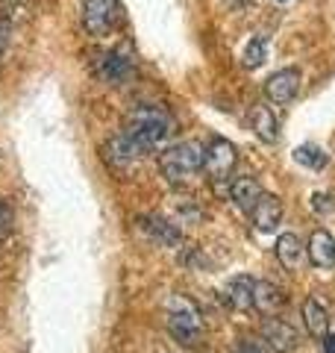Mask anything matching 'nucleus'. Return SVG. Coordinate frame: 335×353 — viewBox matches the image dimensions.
I'll use <instances>...</instances> for the list:
<instances>
[{"mask_svg":"<svg viewBox=\"0 0 335 353\" xmlns=\"http://www.w3.org/2000/svg\"><path fill=\"white\" fill-rule=\"evenodd\" d=\"M121 132L136 145V150L141 153H153L159 150L174 132V118L165 106H156V103H141L136 109H130L127 118H124V127Z\"/></svg>","mask_w":335,"mask_h":353,"instance_id":"1","label":"nucleus"},{"mask_svg":"<svg viewBox=\"0 0 335 353\" xmlns=\"http://www.w3.org/2000/svg\"><path fill=\"white\" fill-rule=\"evenodd\" d=\"M165 324L168 333L176 345L183 347H197L203 341V315L194 306V301H188L183 294H174L165 306Z\"/></svg>","mask_w":335,"mask_h":353,"instance_id":"2","label":"nucleus"},{"mask_svg":"<svg viewBox=\"0 0 335 353\" xmlns=\"http://www.w3.org/2000/svg\"><path fill=\"white\" fill-rule=\"evenodd\" d=\"M159 171L171 185H183L203 171V145L197 141H180L159 153Z\"/></svg>","mask_w":335,"mask_h":353,"instance_id":"3","label":"nucleus"},{"mask_svg":"<svg viewBox=\"0 0 335 353\" xmlns=\"http://www.w3.org/2000/svg\"><path fill=\"white\" fill-rule=\"evenodd\" d=\"M80 24L85 36L106 39L124 24V6H121V0H83Z\"/></svg>","mask_w":335,"mask_h":353,"instance_id":"4","label":"nucleus"},{"mask_svg":"<svg viewBox=\"0 0 335 353\" xmlns=\"http://www.w3.org/2000/svg\"><path fill=\"white\" fill-rule=\"evenodd\" d=\"M92 74L103 85H124L136 74V59L127 48H112L92 59Z\"/></svg>","mask_w":335,"mask_h":353,"instance_id":"5","label":"nucleus"},{"mask_svg":"<svg viewBox=\"0 0 335 353\" xmlns=\"http://www.w3.org/2000/svg\"><path fill=\"white\" fill-rule=\"evenodd\" d=\"M236 162H238V150L227 139H212L203 148V171L209 174V180H215V183L230 180Z\"/></svg>","mask_w":335,"mask_h":353,"instance_id":"6","label":"nucleus"},{"mask_svg":"<svg viewBox=\"0 0 335 353\" xmlns=\"http://www.w3.org/2000/svg\"><path fill=\"white\" fill-rule=\"evenodd\" d=\"M300 80H303V77H300V68H279L276 74L267 77L265 97L274 106H288L300 92Z\"/></svg>","mask_w":335,"mask_h":353,"instance_id":"7","label":"nucleus"},{"mask_svg":"<svg viewBox=\"0 0 335 353\" xmlns=\"http://www.w3.org/2000/svg\"><path fill=\"white\" fill-rule=\"evenodd\" d=\"M139 230L150 241H156L159 248H180L183 245V230L168 221L162 215H141L139 218Z\"/></svg>","mask_w":335,"mask_h":353,"instance_id":"8","label":"nucleus"},{"mask_svg":"<svg viewBox=\"0 0 335 353\" xmlns=\"http://www.w3.org/2000/svg\"><path fill=\"white\" fill-rule=\"evenodd\" d=\"M262 341H267V347L276 350V353H292L300 339H297V330L292 324H285L283 318L267 315L265 324H262Z\"/></svg>","mask_w":335,"mask_h":353,"instance_id":"9","label":"nucleus"},{"mask_svg":"<svg viewBox=\"0 0 335 353\" xmlns=\"http://www.w3.org/2000/svg\"><path fill=\"white\" fill-rule=\"evenodd\" d=\"M103 159H106L109 168L127 171V168H132V165L141 159V153L136 150V145H132L124 132H118V136H112L103 145Z\"/></svg>","mask_w":335,"mask_h":353,"instance_id":"10","label":"nucleus"},{"mask_svg":"<svg viewBox=\"0 0 335 353\" xmlns=\"http://www.w3.org/2000/svg\"><path fill=\"white\" fill-rule=\"evenodd\" d=\"M274 253H276V259L279 265H283L285 271H300L306 265V248H303V241H300L294 233H283L276 239V245H274Z\"/></svg>","mask_w":335,"mask_h":353,"instance_id":"11","label":"nucleus"},{"mask_svg":"<svg viewBox=\"0 0 335 353\" xmlns=\"http://www.w3.org/2000/svg\"><path fill=\"white\" fill-rule=\"evenodd\" d=\"M250 218H253V227L259 230V233H274L276 224L283 221V203H279V197L262 194L259 203L250 209Z\"/></svg>","mask_w":335,"mask_h":353,"instance_id":"12","label":"nucleus"},{"mask_svg":"<svg viewBox=\"0 0 335 353\" xmlns=\"http://www.w3.org/2000/svg\"><path fill=\"white\" fill-rule=\"evenodd\" d=\"M306 256L315 268H323V271L332 268L335 265V239H332V233H327V230H315V233L309 236Z\"/></svg>","mask_w":335,"mask_h":353,"instance_id":"13","label":"nucleus"},{"mask_svg":"<svg viewBox=\"0 0 335 353\" xmlns=\"http://www.w3.org/2000/svg\"><path fill=\"white\" fill-rule=\"evenodd\" d=\"M253 292H256V280L247 277V274H238V277H232L227 283V303L232 309H238V312H250L253 309Z\"/></svg>","mask_w":335,"mask_h":353,"instance_id":"14","label":"nucleus"},{"mask_svg":"<svg viewBox=\"0 0 335 353\" xmlns=\"http://www.w3.org/2000/svg\"><path fill=\"white\" fill-rule=\"evenodd\" d=\"M262 185L253 180V176H238V180H232L230 183V201L236 203L238 209H244V212H250V209L259 203V197H262Z\"/></svg>","mask_w":335,"mask_h":353,"instance_id":"15","label":"nucleus"},{"mask_svg":"<svg viewBox=\"0 0 335 353\" xmlns=\"http://www.w3.org/2000/svg\"><path fill=\"white\" fill-rule=\"evenodd\" d=\"M285 294L283 289H276L267 280H256V292H253V309H259L262 315H274L276 309H283Z\"/></svg>","mask_w":335,"mask_h":353,"instance_id":"16","label":"nucleus"},{"mask_svg":"<svg viewBox=\"0 0 335 353\" xmlns=\"http://www.w3.org/2000/svg\"><path fill=\"white\" fill-rule=\"evenodd\" d=\"M303 324L312 339H323L329 333V315L323 309V303L315 301V297H306V303H303Z\"/></svg>","mask_w":335,"mask_h":353,"instance_id":"17","label":"nucleus"},{"mask_svg":"<svg viewBox=\"0 0 335 353\" xmlns=\"http://www.w3.org/2000/svg\"><path fill=\"white\" fill-rule=\"evenodd\" d=\"M253 132L259 136L265 145H274V141L279 139V127H276V115L271 112L267 106H259L253 112Z\"/></svg>","mask_w":335,"mask_h":353,"instance_id":"18","label":"nucleus"},{"mask_svg":"<svg viewBox=\"0 0 335 353\" xmlns=\"http://www.w3.org/2000/svg\"><path fill=\"white\" fill-rule=\"evenodd\" d=\"M265 59H267V39L265 36H253L247 41V48H244V53H241V65L256 71V68H262L265 65Z\"/></svg>","mask_w":335,"mask_h":353,"instance_id":"19","label":"nucleus"},{"mask_svg":"<svg viewBox=\"0 0 335 353\" xmlns=\"http://www.w3.org/2000/svg\"><path fill=\"white\" fill-rule=\"evenodd\" d=\"M294 162L318 171V168H323V165L329 162V157H327V150L318 148V145H300V148L294 150Z\"/></svg>","mask_w":335,"mask_h":353,"instance_id":"20","label":"nucleus"},{"mask_svg":"<svg viewBox=\"0 0 335 353\" xmlns=\"http://www.w3.org/2000/svg\"><path fill=\"white\" fill-rule=\"evenodd\" d=\"M9 32H12V21H9L6 12H0V59H3V53L9 48Z\"/></svg>","mask_w":335,"mask_h":353,"instance_id":"21","label":"nucleus"},{"mask_svg":"<svg viewBox=\"0 0 335 353\" xmlns=\"http://www.w3.org/2000/svg\"><path fill=\"white\" fill-rule=\"evenodd\" d=\"M312 209H315V212H332V209H335V203H332V194L315 192V194H312Z\"/></svg>","mask_w":335,"mask_h":353,"instance_id":"22","label":"nucleus"},{"mask_svg":"<svg viewBox=\"0 0 335 353\" xmlns=\"http://www.w3.org/2000/svg\"><path fill=\"white\" fill-rule=\"evenodd\" d=\"M236 353H265L259 341H250V339H238L236 345Z\"/></svg>","mask_w":335,"mask_h":353,"instance_id":"23","label":"nucleus"},{"mask_svg":"<svg viewBox=\"0 0 335 353\" xmlns=\"http://www.w3.org/2000/svg\"><path fill=\"white\" fill-rule=\"evenodd\" d=\"M9 224H12V212L6 209V203H0V236L9 230Z\"/></svg>","mask_w":335,"mask_h":353,"instance_id":"24","label":"nucleus"},{"mask_svg":"<svg viewBox=\"0 0 335 353\" xmlns=\"http://www.w3.org/2000/svg\"><path fill=\"white\" fill-rule=\"evenodd\" d=\"M321 350H323V353H335V336H329V333L323 336V339H321Z\"/></svg>","mask_w":335,"mask_h":353,"instance_id":"25","label":"nucleus"}]
</instances>
